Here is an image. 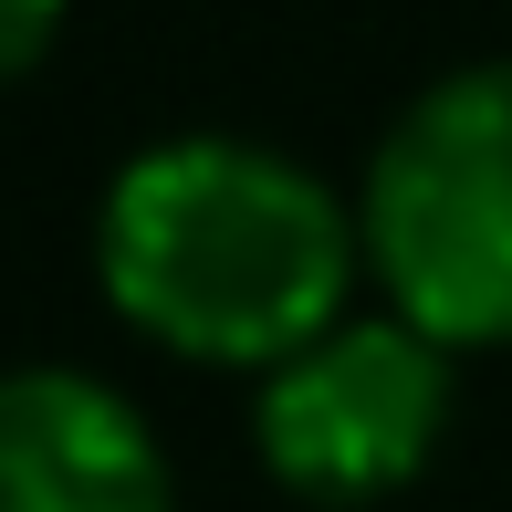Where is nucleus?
I'll return each mask as SVG.
<instances>
[{
  "mask_svg": "<svg viewBox=\"0 0 512 512\" xmlns=\"http://www.w3.org/2000/svg\"><path fill=\"white\" fill-rule=\"evenodd\" d=\"M450 429V345H429L408 314H356L314 335L293 366H272L251 439L272 481L304 502H377L398 492Z\"/></svg>",
  "mask_w": 512,
  "mask_h": 512,
  "instance_id": "7ed1b4c3",
  "label": "nucleus"
},
{
  "mask_svg": "<svg viewBox=\"0 0 512 512\" xmlns=\"http://www.w3.org/2000/svg\"><path fill=\"white\" fill-rule=\"evenodd\" d=\"M0 512H168V450L115 387L21 366L0 398Z\"/></svg>",
  "mask_w": 512,
  "mask_h": 512,
  "instance_id": "20e7f679",
  "label": "nucleus"
},
{
  "mask_svg": "<svg viewBox=\"0 0 512 512\" xmlns=\"http://www.w3.org/2000/svg\"><path fill=\"white\" fill-rule=\"evenodd\" d=\"M105 293L136 335L199 366H293L345 324L356 220L314 168L241 136H168L126 157L95 230Z\"/></svg>",
  "mask_w": 512,
  "mask_h": 512,
  "instance_id": "f257e3e1",
  "label": "nucleus"
},
{
  "mask_svg": "<svg viewBox=\"0 0 512 512\" xmlns=\"http://www.w3.org/2000/svg\"><path fill=\"white\" fill-rule=\"evenodd\" d=\"M356 230L429 345L512 335V63H460L387 126Z\"/></svg>",
  "mask_w": 512,
  "mask_h": 512,
  "instance_id": "f03ea898",
  "label": "nucleus"
},
{
  "mask_svg": "<svg viewBox=\"0 0 512 512\" xmlns=\"http://www.w3.org/2000/svg\"><path fill=\"white\" fill-rule=\"evenodd\" d=\"M53 21H63V0H0V63H11V74H32L42 42H53Z\"/></svg>",
  "mask_w": 512,
  "mask_h": 512,
  "instance_id": "39448f33",
  "label": "nucleus"
}]
</instances>
